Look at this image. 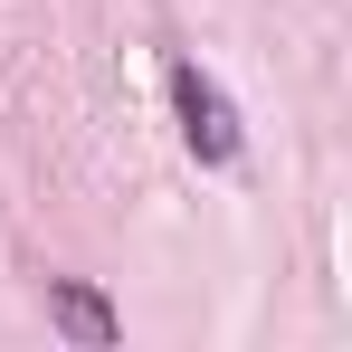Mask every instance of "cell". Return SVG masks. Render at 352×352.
<instances>
[{"instance_id":"6da1fadb","label":"cell","mask_w":352,"mask_h":352,"mask_svg":"<svg viewBox=\"0 0 352 352\" xmlns=\"http://www.w3.org/2000/svg\"><path fill=\"white\" fill-rule=\"evenodd\" d=\"M172 115H181V143H190V162H210V172H229L238 162V105H229V86L210 76V67H190L172 58Z\"/></svg>"},{"instance_id":"7a4b0ae2","label":"cell","mask_w":352,"mask_h":352,"mask_svg":"<svg viewBox=\"0 0 352 352\" xmlns=\"http://www.w3.org/2000/svg\"><path fill=\"white\" fill-rule=\"evenodd\" d=\"M48 324H58L67 343H86V352L124 343V314H115L96 286H76V276H48Z\"/></svg>"}]
</instances>
